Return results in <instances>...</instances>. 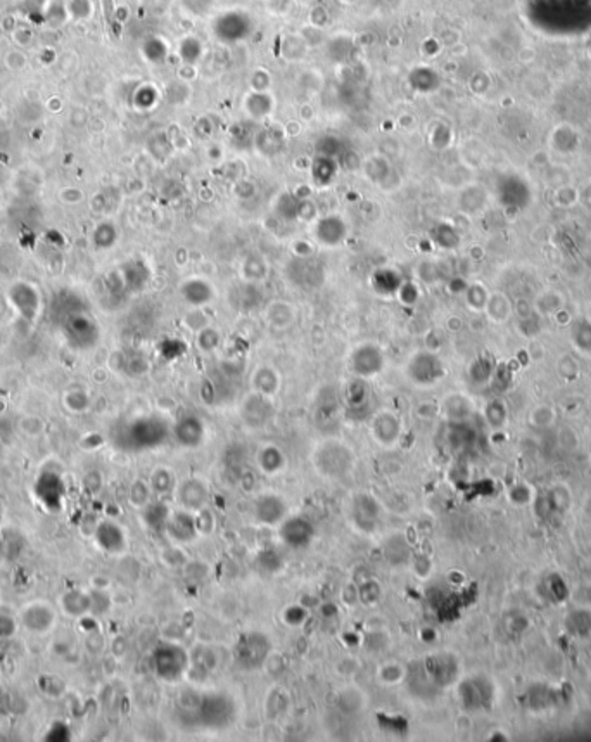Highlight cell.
Instances as JSON below:
<instances>
[{
	"label": "cell",
	"mask_w": 591,
	"mask_h": 742,
	"mask_svg": "<svg viewBox=\"0 0 591 742\" xmlns=\"http://www.w3.org/2000/svg\"><path fill=\"white\" fill-rule=\"evenodd\" d=\"M178 711L185 725L199 730H224L235 720L237 706L225 692H184L178 699Z\"/></svg>",
	"instance_id": "1"
},
{
	"label": "cell",
	"mask_w": 591,
	"mask_h": 742,
	"mask_svg": "<svg viewBox=\"0 0 591 742\" xmlns=\"http://www.w3.org/2000/svg\"><path fill=\"white\" fill-rule=\"evenodd\" d=\"M170 436V426L161 417H140L125 427L123 441L128 450H149L163 445Z\"/></svg>",
	"instance_id": "2"
},
{
	"label": "cell",
	"mask_w": 591,
	"mask_h": 742,
	"mask_svg": "<svg viewBox=\"0 0 591 742\" xmlns=\"http://www.w3.org/2000/svg\"><path fill=\"white\" fill-rule=\"evenodd\" d=\"M191 666L189 653L182 646L173 642H164L154 649L153 668L154 673L164 682H178L187 673Z\"/></svg>",
	"instance_id": "3"
},
{
	"label": "cell",
	"mask_w": 591,
	"mask_h": 742,
	"mask_svg": "<svg viewBox=\"0 0 591 742\" xmlns=\"http://www.w3.org/2000/svg\"><path fill=\"white\" fill-rule=\"evenodd\" d=\"M272 653L270 637L263 632H249L239 637L234 649V659L241 670L255 671L268 661Z\"/></svg>",
	"instance_id": "4"
},
{
	"label": "cell",
	"mask_w": 591,
	"mask_h": 742,
	"mask_svg": "<svg viewBox=\"0 0 591 742\" xmlns=\"http://www.w3.org/2000/svg\"><path fill=\"white\" fill-rule=\"evenodd\" d=\"M315 465L327 478H343L353 467V454L341 443H325L315 454Z\"/></svg>",
	"instance_id": "5"
},
{
	"label": "cell",
	"mask_w": 591,
	"mask_h": 742,
	"mask_svg": "<svg viewBox=\"0 0 591 742\" xmlns=\"http://www.w3.org/2000/svg\"><path fill=\"white\" fill-rule=\"evenodd\" d=\"M279 538L286 547L292 549V551H301V549L310 547L315 538V526L305 516H290L280 522Z\"/></svg>",
	"instance_id": "6"
},
{
	"label": "cell",
	"mask_w": 591,
	"mask_h": 742,
	"mask_svg": "<svg viewBox=\"0 0 591 742\" xmlns=\"http://www.w3.org/2000/svg\"><path fill=\"white\" fill-rule=\"evenodd\" d=\"M350 516L354 528L361 533H374L380 521V505L372 495L360 494L351 502Z\"/></svg>",
	"instance_id": "7"
},
{
	"label": "cell",
	"mask_w": 591,
	"mask_h": 742,
	"mask_svg": "<svg viewBox=\"0 0 591 742\" xmlns=\"http://www.w3.org/2000/svg\"><path fill=\"white\" fill-rule=\"evenodd\" d=\"M384 367V355L377 346L363 345L354 350L350 357V369L361 379L379 374Z\"/></svg>",
	"instance_id": "8"
},
{
	"label": "cell",
	"mask_w": 591,
	"mask_h": 742,
	"mask_svg": "<svg viewBox=\"0 0 591 742\" xmlns=\"http://www.w3.org/2000/svg\"><path fill=\"white\" fill-rule=\"evenodd\" d=\"M408 377H410L413 383L422 384V386H427V384H434L436 381L442 377V363L438 357H434L432 353H418L408 363Z\"/></svg>",
	"instance_id": "9"
},
{
	"label": "cell",
	"mask_w": 591,
	"mask_h": 742,
	"mask_svg": "<svg viewBox=\"0 0 591 742\" xmlns=\"http://www.w3.org/2000/svg\"><path fill=\"white\" fill-rule=\"evenodd\" d=\"M252 516L259 524L277 526L287 518V504L275 494H265L252 504Z\"/></svg>",
	"instance_id": "10"
},
{
	"label": "cell",
	"mask_w": 591,
	"mask_h": 742,
	"mask_svg": "<svg viewBox=\"0 0 591 742\" xmlns=\"http://www.w3.org/2000/svg\"><path fill=\"white\" fill-rule=\"evenodd\" d=\"M166 533L171 542L178 545L192 544L199 536L197 524H195V516L191 511H177L171 512L170 519L166 522Z\"/></svg>",
	"instance_id": "11"
},
{
	"label": "cell",
	"mask_w": 591,
	"mask_h": 742,
	"mask_svg": "<svg viewBox=\"0 0 591 742\" xmlns=\"http://www.w3.org/2000/svg\"><path fill=\"white\" fill-rule=\"evenodd\" d=\"M204 423L194 414H185L175 423L171 434L180 447L195 448L204 440Z\"/></svg>",
	"instance_id": "12"
},
{
	"label": "cell",
	"mask_w": 591,
	"mask_h": 742,
	"mask_svg": "<svg viewBox=\"0 0 591 742\" xmlns=\"http://www.w3.org/2000/svg\"><path fill=\"white\" fill-rule=\"evenodd\" d=\"M178 502L191 512L201 511L208 502V488L199 480H187L178 487Z\"/></svg>",
	"instance_id": "13"
},
{
	"label": "cell",
	"mask_w": 591,
	"mask_h": 742,
	"mask_svg": "<svg viewBox=\"0 0 591 742\" xmlns=\"http://www.w3.org/2000/svg\"><path fill=\"white\" fill-rule=\"evenodd\" d=\"M383 554L384 559H386L393 568H403V566L410 561L411 549L410 545H408L407 538H405L403 535H400V533H396V535H391L389 538L384 542Z\"/></svg>",
	"instance_id": "14"
},
{
	"label": "cell",
	"mask_w": 591,
	"mask_h": 742,
	"mask_svg": "<svg viewBox=\"0 0 591 742\" xmlns=\"http://www.w3.org/2000/svg\"><path fill=\"white\" fill-rule=\"evenodd\" d=\"M374 436L377 441H380L383 445L389 447V445L396 443L398 438H400V421L396 419V416L389 412H383L374 419Z\"/></svg>",
	"instance_id": "15"
},
{
	"label": "cell",
	"mask_w": 591,
	"mask_h": 742,
	"mask_svg": "<svg viewBox=\"0 0 591 742\" xmlns=\"http://www.w3.org/2000/svg\"><path fill=\"white\" fill-rule=\"evenodd\" d=\"M346 235V225L337 218H325L316 227V239L325 246H337Z\"/></svg>",
	"instance_id": "16"
},
{
	"label": "cell",
	"mask_w": 591,
	"mask_h": 742,
	"mask_svg": "<svg viewBox=\"0 0 591 742\" xmlns=\"http://www.w3.org/2000/svg\"><path fill=\"white\" fill-rule=\"evenodd\" d=\"M171 511L164 502H154V504H147L144 511V519L145 524L149 526L151 529H164L166 528V522L170 519Z\"/></svg>",
	"instance_id": "17"
},
{
	"label": "cell",
	"mask_w": 591,
	"mask_h": 742,
	"mask_svg": "<svg viewBox=\"0 0 591 742\" xmlns=\"http://www.w3.org/2000/svg\"><path fill=\"white\" fill-rule=\"evenodd\" d=\"M283 465H286V457H283V454L279 448L273 447V445L263 448L261 454H259V467H261L263 472L277 474V472L282 471Z\"/></svg>",
	"instance_id": "18"
},
{
	"label": "cell",
	"mask_w": 591,
	"mask_h": 742,
	"mask_svg": "<svg viewBox=\"0 0 591 742\" xmlns=\"http://www.w3.org/2000/svg\"><path fill=\"white\" fill-rule=\"evenodd\" d=\"M99 540L100 544L111 552H118L125 547L123 531H121L116 524H111V522H106V524L100 526Z\"/></svg>",
	"instance_id": "19"
},
{
	"label": "cell",
	"mask_w": 591,
	"mask_h": 742,
	"mask_svg": "<svg viewBox=\"0 0 591 742\" xmlns=\"http://www.w3.org/2000/svg\"><path fill=\"white\" fill-rule=\"evenodd\" d=\"M182 293H184L187 301L192 303V305H202V303H208L209 298H211V288H209V284H206L204 281H197V279L185 282L184 288H182Z\"/></svg>",
	"instance_id": "20"
},
{
	"label": "cell",
	"mask_w": 591,
	"mask_h": 742,
	"mask_svg": "<svg viewBox=\"0 0 591 742\" xmlns=\"http://www.w3.org/2000/svg\"><path fill=\"white\" fill-rule=\"evenodd\" d=\"M383 599V586L377 580L368 578L358 585V600L363 606H376Z\"/></svg>",
	"instance_id": "21"
},
{
	"label": "cell",
	"mask_w": 591,
	"mask_h": 742,
	"mask_svg": "<svg viewBox=\"0 0 591 742\" xmlns=\"http://www.w3.org/2000/svg\"><path fill=\"white\" fill-rule=\"evenodd\" d=\"M310 618V609L305 607L303 604H290L280 615V619L286 623L290 628H296V626H303L306 623V619Z\"/></svg>",
	"instance_id": "22"
},
{
	"label": "cell",
	"mask_w": 591,
	"mask_h": 742,
	"mask_svg": "<svg viewBox=\"0 0 591 742\" xmlns=\"http://www.w3.org/2000/svg\"><path fill=\"white\" fill-rule=\"evenodd\" d=\"M346 400H347V405L353 407V409H358V407L367 403L368 386L365 384V381L361 379V377H358V379H354L353 383L347 384Z\"/></svg>",
	"instance_id": "23"
},
{
	"label": "cell",
	"mask_w": 591,
	"mask_h": 742,
	"mask_svg": "<svg viewBox=\"0 0 591 742\" xmlns=\"http://www.w3.org/2000/svg\"><path fill=\"white\" fill-rule=\"evenodd\" d=\"M405 675H407V670L400 663L391 661V663H384L379 668L377 679H379V682L386 683V686H394V683H400L405 679Z\"/></svg>",
	"instance_id": "24"
},
{
	"label": "cell",
	"mask_w": 591,
	"mask_h": 742,
	"mask_svg": "<svg viewBox=\"0 0 591 742\" xmlns=\"http://www.w3.org/2000/svg\"><path fill=\"white\" fill-rule=\"evenodd\" d=\"M151 487L158 495L170 494L175 488L173 472L168 471V469H156L153 478H151Z\"/></svg>",
	"instance_id": "25"
},
{
	"label": "cell",
	"mask_w": 591,
	"mask_h": 742,
	"mask_svg": "<svg viewBox=\"0 0 591 742\" xmlns=\"http://www.w3.org/2000/svg\"><path fill=\"white\" fill-rule=\"evenodd\" d=\"M252 384L256 386V390L261 394H272L273 391L279 386V379H277L275 372L272 369H261L256 372V376L252 377Z\"/></svg>",
	"instance_id": "26"
},
{
	"label": "cell",
	"mask_w": 591,
	"mask_h": 742,
	"mask_svg": "<svg viewBox=\"0 0 591 742\" xmlns=\"http://www.w3.org/2000/svg\"><path fill=\"white\" fill-rule=\"evenodd\" d=\"M361 644H363L365 649L368 650V654H377L386 649L387 644H389V639H387L386 633L380 632V630H374V632H368L367 635L361 639Z\"/></svg>",
	"instance_id": "27"
},
{
	"label": "cell",
	"mask_w": 591,
	"mask_h": 742,
	"mask_svg": "<svg viewBox=\"0 0 591 742\" xmlns=\"http://www.w3.org/2000/svg\"><path fill=\"white\" fill-rule=\"evenodd\" d=\"M258 562L265 571H270V573H277L283 568V559L280 558L279 552L272 551V549L263 551L261 554H259Z\"/></svg>",
	"instance_id": "28"
},
{
	"label": "cell",
	"mask_w": 591,
	"mask_h": 742,
	"mask_svg": "<svg viewBox=\"0 0 591 742\" xmlns=\"http://www.w3.org/2000/svg\"><path fill=\"white\" fill-rule=\"evenodd\" d=\"M376 284L380 293H393L389 286L393 284L394 288L400 289V279L396 277L394 270H380L379 274L376 275Z\"/></svg>",
	"instance_id": "29"
},
{
	"label": "cell",
	"mask_w": 591,
	"mask_h": 742,
	"mask_svg": "<svg viewBox=\"0 0 591 742\" xmlns=\"http://www.w3.org/2000/svg\"><path fill=\"white\" fill-rule=\"evenodd\" d=\"M195 524H197L199 535H208V533H211L213 528H215V518H213L211 512H208L202 507L201 511H197V516H195Z\"/></svg>",
	"instance_id": "30"
},
{
	"label": "cell",
	"mask_w": 591,
	"mask_h": 742,
	"mask_svg": "<svg viewBox=\"0 0 591 742\" xmlns=\"http://www.w3.org/2000/svg\"><path fill=\"white\" fill-rule=\"evenodd\" d=\"M218 341H219L218 334L211 329L202 330L197 337V345L201 346V350H204V352H211V350H215L216 346H218Z\"/></svg>",
	"instance_id": "31"
},
{
	"label": "cell",
	"mask_w": 591,
	"mask_h": 742,
	"mask_svg": "<svg viewBox=\"0 0 591 742\" xmlns=\"http://www.w3.org/2000/svg\"><path fill=\"white\" fill-rule=\"evenodd\" d=\"M339 606L334 600H323L319 604V613L323 619H336L339 616Z\"/></svg>",
	"instance_id": "32"
},
{
	"label": "cell",
	"mask_w": 591,
	"mask_h": 742,
	"mask_svg": "<svg viewBox=\"0 0 591 742\" xmlns=\"http://www.w3.org/2000/svg\"><path fill=\"white\" fill-rule=\"evenodd\" d=\"M131 500L137 505H145L149 502V488L144 483H135L131 488Z\"/></svg>",
	"instance_id": "33"
},
{
	"label": "cell",
	"mask_w": 591,
	"mask_h": 742,
	"mask_svg": "<svg viewBox=\"0 0 591 742\" xmlns=\"http://www.w3.org/2000/svg\"><path fill=\"white\" fill-rule=\"evenodd\" d=\"M418 637H420V640L424 644H432V642H436L438 633H436V630L431 628V626H424V628L418 632Z\"/></svg>",
	"instance_id": "34"
}]
</instances>
